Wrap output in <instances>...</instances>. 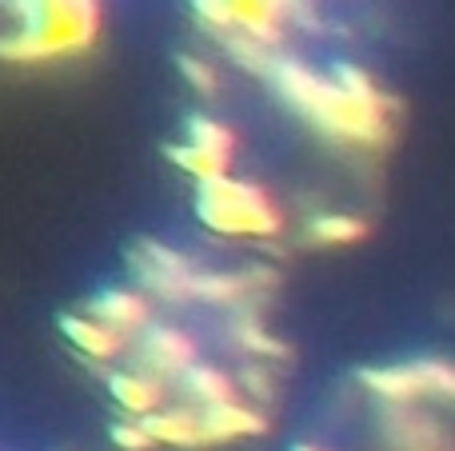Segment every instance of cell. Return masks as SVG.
Here are the masks:
<instances>
[{"label":"cell","mask_w":455,"mask_h":451,"mask_svg":"<svg viewBox=\"0 0 455 451\" xmlns=\"http://www.w3.org/2000/svg\"><path fill=\"white\" fill-rule=\"evenodd\" d=\"M168 156H172L180 168H188L192 176H200V184L224 180V168H228V160H224V156H212V152L192 148V144H184V148H168Z\"/></svg>","instance_id":"obj_12"},{"label":"cell","mask_w":455,"mask_h":451,"mask_svg":"<svg viewBox=\"0 0 455 451\" xmlns=\"http://www.w3.org/2000/svg\"><path fill=\"white\" fill-rule=\"evenodd\" d=\"M60 328H64V336H68V340L76 344V348H84L88 356H96V360L116 356L120 344H124V336L112 332V328H104L100 320H76V316H64V320H60Z\"/></svg>","instance_id":"obj_7"},{"label":"cell","mask_w":455,"mask_h":451,"mask_svg":"<svg viewBox=\"0 0 455 451\" xmlns=\"http://www.w3.org/2000/svg\"><path fill=\"white\" fill-rule=\"evenodd\" d=\"M251 288V276H224V272H192V300L232 304Z\"/></svg>","instance_id":"obj_9"},{"label":"cell","mask_w":455,"mask_h":451,"mask_svg":"<svg viewBox=\"0 0 455 451\" xmlns=\"http://www.w3.org/2000/svg\"><path fill=\"white\" fill-rule=\"evenodd\" d=\"M180 388L188 392V396L196 400V404H204L208 412H212V407H228V404H235L228 376H220L216 368H204V364H192L188 372L180 376Z\"/></svg>","instance_id":"obj_8"},{"label":"cell","mask_w":455,"mask_h":451,"mask_svg":"<svg viewBox=\"0 0 455 451\" xmlns=\"http://www.w3.org/2000/svg\"><path fill=\"white\" fill-rule=\"evenodd\" d=\"M204 428L212 439H228V436H259L264 431V420L251 412H243V407L228 404V407H212V412H204Z\"/></svg>","instance_id":"obj_11"},{"label":"cell","mask_w":455,"mask_h":451,"mask_svg":"<svg viewBox=\"0 0 455 451\" xmlns=\"http://www.w3.org/2000/svg\"><path fill=\"white\" fill-rule=\"evenodd\" d=\"M140 352L156 372H188L192 368V340L184 332H172V328H148L140 340Z\"/></svg>","instance_id":"obj_4"},{"label":"cell","mask_w":455,"mask_h":451,"mask_svg":"<svg viewBox=\"0 0 455 451\" xmlns=\"http://www.w3.org/2000/svg\"><path fill=\"white\" fill-rule=\"evenodd\" d=\"M200 220L228 236H272L280 232V216L272 212V200L256 184L212 180L200 184Z\"/></svg>","instance_id":"obj_3"},{"label":"cell","mask_w":455,"mask_h":451,"mask_svg":"<svg viewBox=\"0 0 455 451\" xmlns=\"http://www.w3.org/2000/svg\"><path fill=\"white\" fill-rule=\"evenodd\" d=\"M24 20V32L0 40L4 60H48L68 56L92 44L100 28V8L76 4V0H44V4H16Z\"/></svg>","instance_id":"obj_2"},{"label":"cell","mask_w":455,"mask_h":451,"mask_svg":"<svg viewBox=\"0 0 455 451\" xmlns=\"http://www.w3.org/2000/svg\"><path fill=\"white\" fill-rule=\"evenodd\" d=\"M112 439H116L120 447H128V451H144V447L156 444V439L144 431V423H120V428L112 431Z\"/></svg>","instance_id":"obj_15"},{"label":"cell","mask_w":455,"mask_h":451,"mask_svg":"<svg viewBox=\"0 0 455 451\" xmlns=\"http://www.w3.org/2000/svg\"><path fill=\"white\" fill-rule=\"evenodd\" d=\"M108 388H112V396L120 400V404L128 407V412H136V415H148L152 407L160 404V388L152 380H144V376H128V372H116L108 380Z\"/></svg>","instance_id":"obj_10"},{"label":"cell","mask_w":455,"mask_h":451,"mask_svg":"<svg viewBox=\"0 0 455 451\" xmlns=\"http://www.w3.org/2000/svg\"><path fill=\"white\" fill-rule=\"evenodd\" d=\"M307 236L323 240V244H347V240L363 236V224L352 216H320V220L307 224Z\"/></svg>","instance_id":"obj_14"},{"label":"cell","mask_w":455,"mask_h":451,"mask_svg":"<svg viewBox=\"0 0 455 451\" xmlns=\"http://www.w3.org/2000/svg\"><path fill=\"white\" fill-rule=\"evenodd\" d=\"M267 76H272L275 88H280L304 116H312L323 132L347 136V140H376V136L384 132V112H379V104L355 100V96H347L339 84L320 80L315 72H307L304 64L288 60V56H275Z\"/></svg>","instance_id":"obj_1"},{"label":"cell","mask_w":455,"mask_h":451,"mask_svg":"<svg viewBox=\"0 0 455 451\" xmlns=\"http://www.w3.org/2000/svg\"><path fill=\"white\" fill-rule=\"evenodd\" d=\"M188 144L228 160V152H232V132H228L224 124H216V120H208V116H192L188 120Z\"/></svg>","instance_id":"obj_13"},{"label":"cell","mask_w":455,"mask_h":451,"mask_svg":"<svg viewBox=\"0 0 455 451\" xmlns=\"http://www.w3.org/2000/svg\"><path fill=\"white\" fill-rule=\"evenodd\" d=\"M92 312L104 328L128 336V332H136V328H144V320H148V300L136 292H116V288H112V292L96 296Z\"/></svg>","instance_id":"obj_5"},{"label":"cell","mask_w":455,"mask_h":451,"mask_svg":"<svg viewBox=\"0 0 455 451\" xmlns=\"http://www.w3.org/2000/svg\"><path fill=\"white\" fill-rule=\"evenodd\" d=\"M296 451H315V447H296Z\"/></svg>","instance_id":"obj_17"},{"label":"cell","mask_w":455,"mask_h":451,"mask_svg":"<svg viewBox=\"0 0 455 451\" xmlns=\"http://www.w3.org/2000/svg\"><path fill=\"white\" fill-rule=\"evenodd\" d=\"M180 68L188 72V76H192V84H196V88H204V92H208V88H212V72H208L200 60H192V56H184V60H180Z\"/></svg>","instance_id":"obj_16"},{"label":"cell","mask_w":455,"mask_h":451,"mask_svg":"<svg viewBox=\"0 0 455 451\" xmlns=\"http://www.w3.org/2000/svg\"><path fill=\"white\" fill-rule=\"evenodd\" d=\"M144 431L152 439H164V444H184V447H196L208 444V428H204V415H184V412H164V415H148L144 420Z\"/></svg>","instance_id":"obj_6"}]
</instances>
